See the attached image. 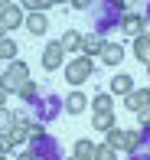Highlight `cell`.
<instances>
[{
	"label": "cell",
	"mask_w": 150,
	"mask_h": 160,
	"mask_svg": "<svg viewBox=\"0 0 150 160\" xmlns=\"http://www.w3.org/2000/svg\"><path fill=\"white\" fill-rule=\"evenodd\" d=\"M26 10H30V13H42V10H46V7H49V0H26Z\"/></svg>",
	"instance_id": "obj_23"
},
{
	"label": "cell",
	"mask_w": 150,
	"mask_h": 160,
	"mask_svg": "<svg viewBox=\"0 0 150 160\" xmlns=\"http://www.w3.org/2000/svg\"><path fill=\"white\" fill-rule=\"evenodd\" d=\"M30 137L33 141H42V124H30Z\"/></svg>",
	"instance_id": "obj_26"
},
{
	"label": "cell",
	"mask_w": 150,
	"mask_h": 160,
	"mask_svg": "<svg viewBox=\"0 0 150 160\" xmlns=\"http://www.w3.org/2000/svg\"><path fill=\"white\" fill-rule=\"evenodd\" d=\"M10 134H13V141H17V144H23V137H30V121H20V118H17V124L10 128Z\"/></svg>",
	"instance_id": "obj_16"
},
{
	"label": "cell",
	"mask_w": 150,
	"mask_h": 160,
	"mask_svg": "<svg viewBox=\"0 0 150 160\" xmlns=\"http://www.w3.org/2000/svg\"><path fill=\"white\" fill-rule=\"evenodd\" d=\"M91 160H114V150L108 147V144H101V147H95V157Z\"/></svg>",
	"instance_id": "obj_22"
},
{
	"label": "cell",
	"mask_w": 150,
	"mask_h": 160,
	"mask_svg": "<svg viewBox=\"0 0 150 160\" xmlns=\"http://www.w3.org/2000/svg\"><path fill=\"white\" fill-rule=\"evenodd\" d=\"M101 36H85L82 39V49H85V56H101Z\"/></svg>",
	"instance_id": "obj_15"
},
{
	"label": "cell",
	"mask_w": 150,
	"mask_h": 160,
	"mask_svg": "<svg viewBox=\"0 0 150 160\" xmlns=\"http://www.w3.org/2000/svg\"><path fill=\"white\" fill-rule=\"evenodd\" d=\"M13 56H17V42L3 36V39H0V59H13Z\"/></svg>",
	"instance_id": "obj_18"
},
{
	"label": "cell",
	"mask_w": 150,
	"mask_h": 160,
	"mask_svg": "<svg viewBox=\"0 0 150 160\" xmlns=\"http://www.w3.org/2000/svg\"><path fill=\"white\" fill-rule=\"evenodd\" d=\"M95 72V62L88 59V56H75L72 62L65 65V82H72V85H82L85 78Z\"/></svg>",
	"instance_id": "obj_2"
},
{
	"label": "cell",
	"mask_w": 150,
	"mask_h": 160,
	"mask_svg": "<svg viewBox=\"0 0 150 160\" xmlns=\"http://www.w3.org/2000/svg\"><path fill=\"white\" fill-rule=\"evenodd\" d=\"M17 160H36V154H20Z\"/></svg>",
	"instance_id": "obj_28"
},
{
	"label": "cell",
	"mask_w": 150,
	"mask_h": 160,
	"mask_svg": "<svg viewBox=\"0 0 150 160\" xmlns=\"http://www.w3.org/2000/svg\"><path fill=\"white\" fill-rule=\"evenodd\" d=\"M91 108H95V111H114L111 108V95H98L95 101H91Z\"/></svg>",
	"instance_id": "obj_21"
},
{
	"label": "cell",
	"mask_w": 150,
	"mask_h": 160,
	"mask_svg": "<svg viewBox=\"0 0 150 160\" xmlns=\"http://www.w3.org/2000/svg\"><path fill=\"white\" fill-rule=\"evenodd\" d=\"M0 108H7V92L0 88Z\"/></svg>",
	"instance_id": "obj_27"
},
{
	"label": "cell",
	"mask_w": 150,
	"mask_h": 160,
	"mask_svg": "<svg viewBox=\"0 0 150 160\" xmlns=\"http://www.w3.org/2000/svg\"><path fill=\"white\" fill-rule=\"evenodd\" d=\"M62 56H65V52H62V46H59V42H49V46L42 49V65H46L49 72H52V69H59V65H62Z\"/></svg>",
	"instance_id": "obj_5"
},
{
	"label": "cell",
	"mask_w": 150,
	"mask_h": 160,
	"mask_svg": "<svg viewBox=\"0 0 150 160\" xmlns=\"http://www.w3.org/2000/svg\"><path fill=\"white\" fill-rule=\"evenodd\" d=\"M13 147H17L13 134H10V131H0V154H7V150H13Z\"/></svg>",
	"instance_id": "obj_20"
},
{
	"label": "cell",
	"mask_w": 150,
	"mask_h": 160,
	"mask_svg": "<svg viewBox=\"0 0 150 160\" xmlns=\"http://www.w3.org/2000/svg\"><path fill=\"white\" fill-rule=\"evenodd\" d=\"M69 160H78V157H69Z\"/></svg>",
	"instance_id": "obj_32"
},
{
	"label": "cell",
	"mask_w": 150,
	"mask_h": 160,
	"mask_svg": "<svg viewBox=\"0 0 150 160\" xmlns=\"http://www.w3.org/2000/svg\"><path fill=\"white\" fill-rule=\"evenodd\" d=\"M0 160H7V157H3V154H0Z\"/></svg>",
	"instance_id": "obj_31"
},
{
	"label": "cell",
	"mask_w": 150,
	"mask_h": 160,
	"mask_svg": "<svg viewBox=\"0 0 150 160\" xmlns=\"http://www.w3.org/2000/svg\"><path fill=\"white\" fill-rule=\"evenodd\" d=\"M85 105H88V98H85L78 88H75L72 95L65 98V111H69V114H78V111H85Z\"/></svg>",
	"instance_id": "obj_14"
},
{
	"label": "cell",
	"mask_w": 150,
	"mask_h": 160,
	"mask_svg": "<svg viewBox=\"0 0 150 160\" xmlns=\"http://www.w3.org/2000/svg\"><path fill=\"white\" fill-rule=\"evenodd\" d=\"M3 33H7V30H3V26H0V39H3Z\"/></svg>",
	"instance_id": "obj_29"
},
{
	"label": "cell",
	"mask_w": 150,
	"mask_h": 160,
	"mask_svg": "<svg viewBox=\"0 0 150 160\" xmlns=\"http://www.w3.org/2000/svg\"><path fill=\"white\" fill-rule=\"evenodd\" d=\"M20 23H23V10H20L17 3H3L0 7V26H3V30H17Z\"/></svg>",
	"instance_id": "obj_4"
},
{
	"label": "cell",
	"mask_w": 150,
	"mask_h": 160,
	"mask_svg": "<svg viewBox=\"0 0 150 160\" xmlns=\"http://www.w3.org/2000/svg\"><path fill=\"white\" fill-rule=\"evenodd\" d=\"M26 30H30L33 36H42L49 30V20H46V13H30L26 17Z\"/></svg>",
	"instance_id": "obj_10"
},
{
	"label": "cell",
	"mask_w": 150,
	"mask_h": 160,
	"mask_svg": "<svg viewBox=\"0 0 150 160\" xmlns=\"http://www.w3.org/2000/svg\"><path fill=\"white\" fill-rule=\"evenodd\" d=\"M23 82H30V69H26V62H17V59H13L3 69V75H0V88H3L7 95H20Z\"/></svg>",
	"instance_id": "obj_1"
},
{
	"label": "cell",
	"mask_w": 150,
	"mask_h": 160,
	"mask_svg": "<svg viewBox=\"0 0 150 160\" xmlns=\"http://www.w3.org/2000/svg\"><path fill=\"white\" fill-rule=\"evenodd\" d=\"M124 105L131 108V111H140V108L150 105V88H134L131 95H124Z\"/></svg>",
	"instance_id": "obj_6"
},
{
	"label": "cell",
	"mask_w": 150,
	"mask_h": 160,
	"mask_svg": "<svg viewBox=\"0 0 150 160\" xmlns=\"http://www.w3.org/2000/svg\"><path fill=\"white\" fill-rule=\"evenodd\" d=\"M13 124H17V118H13L10 108H0V131H10Z\"/></svg>",
	"instance_id": "obj_19"
},
{
	"label": "cell",
	"mask_w": 150,
	"mask_h": 160,
	"mask_svg": "<svg viewBox=\"0 0 150 160\" xmlns=\"http://www.w3.org/2000/svg\"><path fill=\"white\" fill-rule=\"evenodd\" d=\"M75 157L78 160H91V157H95V144H91V141H78L75 144Z\"/></svg>",
	"instance_id": "obj_17"
},
{
	"label": "cell",
	"mask_w": 150,
	"mask_h": 160,
	"mask_svg": "<svg viewBox=\"0 0 150 160\" xmlns=\"http://www.w3.org/2000/svg\"><path fill=\"white\" fill-rule=\"evenodd\" d=\"M104 144H108L111 150H134L140 144V137H137V131H121V128H111L108 131V137H104Z\"/></svg>",
	"instance_id": "obj_3"
},
{
	"label": "cell",
	"mask_w": 150,
	"mask_h": 160,
	"mask_svg": "<svg viewBox=\"0 0 150 160\" xmlns=\"http://www.w3.org/2000/svg\"><path fill=\"white\" fill-rule=\"evenodd\" d=\"M82 39H85L82 33L69 30V33H65V36L59 39V46H62V52H78V49H82Z\"/></svg>",
	"instance_id": "obj_11"
},
{
	"label": "cell",
	"mask_w": 150,
	"mask_h": 160,
	"mask_svg": "<svg viewBox=\"0 0 150 160\" xmlns=\"http://www.w3.org/2000/svg\"><path fill=\"white\" fill-rule=\"evenodd\" d=\"M121 30H124L127 36H144V17H137V13H127L124 20H121Z\"/></svg>",
	"instance_id": "obj_7"
},
{
	"label": "cell",
	"mask_w": 150,
	"mask_h": 160,
	"mask_svg": "<svg viewBox=\"0 0 150 160\" xmlns=\"http://www.w3.org/2000/svg\"><path fill=\"white\" fill-rule=\"evenodd\" d=\"M0 75H3V69H0Z\"/></svg>",
	"instance_id": "obj_33"
},
{
	"label": "cell",
	"mask_w": 150,
	"mask_h": 160,
	"mask_svg": "<svg viewBox=\"0 0 150 160\" xmlns=\"http://www.w3.org/2000/svg\"><path fill=\"white\" fill-rule=\"evenodd\" d=\"M147 75H150V65H147Z\"/></svg>",
	"instance_id": "obj_30"
},
{
	"label": "cell",
	"mask_w": 150,
	"mask_h": 160,
	"mask_svg": "<svg viewBox=\"0 0 150 160\" xmlns=\"http://www.w3.org/2000/svg\"><path fill=\"white\" fill-rule=\"evenodd\" d=\"M137 121H140V128H150V105L137 111Z\"/></svg>",
	"instance_id": "obj_25"
},
{
	"label": "cell",
	"mask_w": 150,
	"mask_h": 160,
	"mask_svg": "<svg viewBox=\"0 0 150 160\" xmlns=\"http://www.w3.org/2000/svg\"><path fill=\"white\" fill-rule=\"evenodd\" d=\"M20 98H23V101L36 98V82H23V88H20Z\"/></svg>",
	"instance_id": "obj_24"
},
{
	"label": "cell",
	"mask_w": 150,
	"mask_h": 160,
	"mask_svg": "<svg viewBox=\"0 0 150 160\" xmlns=\"http://www.w3.org/2000/svg\"><path fill=\"white\" fill-rule=\"evenodd\" d=\"M121 59H124V49H121L118 42H104L101 46V62L104 65H118Z\"/></svg>",
	"instance_id": "obj_8"
},
{
	"label": "cell",
	"mask_w": 150,
	"mask_h": 160,
	"mask_svg": "<svg viewBox=\"0 0 150 160\" xmlns=\"http://www.w3.org/2000/svg\"><path fill=\"white\" fill-rule=\"evenodd\" d=\"M91 128L108 134V131L114 128V111H91Z\"/></svg>",
	"instance_id": "obj_9"
},
{
	"label": "cell",
	"mask_w": 150,
	"mask_h": 160,
	"mask_svg": "<svg viewBox=\"0 0 150 160\" xmlns=\"http://www.w3.org/2000/svg\"><path fill=\"white\" fill-rule=\"evenodd\" d=\"M111 92L114 95H131L134 92V78L131 75H114L111 78Z\"/></svg>",
	"instance_id": "obj_12"
},
{
	"label": "cell",
	"mask_w": 150,
	"mask_h": 160,
	"mask_svg": "<svg viewBox=\"0 0 150 160\" xmlns=\"http://www.w3.org/2000/svg\"><path fill=\"white\" fill-rule=\"evenodd\" d=\"M134 56H137L140 62H147V65H150V36H147V33L134 39Z\"/></svg>",
	"instance_id": "obj_13"
}]
</instances>
